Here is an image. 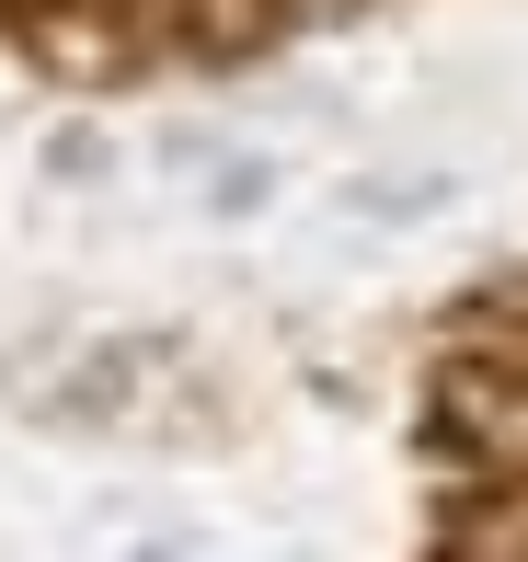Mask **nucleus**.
Here are the masks:
<instances>
[{"label": "nucleus", "instance_id": "f257e3e1", "mask_svg": "<svg viewBox=\"0 0 528 562\" xmlns=\"http://www.w3.org/2000/svg\"><path fill=\"white\" fill-rule=\"evenodd\" d=\"M448 207H460V172L448 161H357V172L322 184V218L334 229H425Z\"/></svg>", "mask_w": 528, "mask_h": 562}, {"label": "nucleus", "instance_id": "f03ea898", "mask_svg": "<svg viewBox=\"0 0 528 562\" xmlns=\"http://www.w3.org/2000/svg\"><path fill=\"white\" fill-rule=\"evenodd\" d=\"M195 218L207 229H254V218H276V195H288V149H265V138H218L207 161H195Z\"/></svg>", "mask_w": 528, "mask_h": 562}, {"label": "nucleus", "instance_id": "7ed1b4c3", "mask_svg": "<svg viewBox=\"0 0 528 562\" xmlns=\"http://www.w3.org/2000/svg\"><path fill=\"white\" fill-rule=\"evenodd\" d=\"M23 46H35L58 81H104V69L127 58V35H115L104 12H35V23H23Z\"/></svg>", "mask_w": 528, "mask_h": 562}, {"label": "nucleus", "instance_id": "20e7f679", "mask_svg": "<svg viewBox=\"0 0 528 562\" xmlns=\"http://www.w3.org/2000/svg\"><path fill=\"white\" fill-rule=\"evenodd\" d=\"M265 12H276V23H345L357 0H265Z\"/></svg>", "mask_w": 528, "mask_h": 562}]
</instances>
